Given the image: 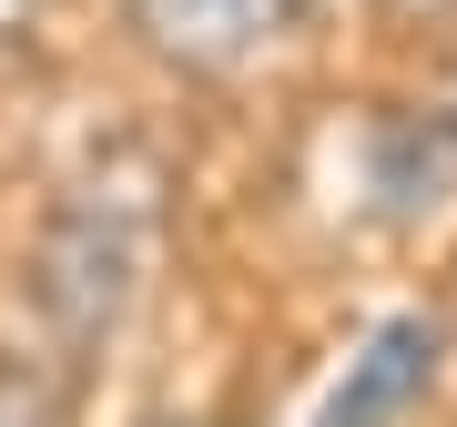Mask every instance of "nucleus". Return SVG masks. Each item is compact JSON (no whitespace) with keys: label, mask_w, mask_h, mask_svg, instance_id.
<instances>
[{"label":"nucleus","mask_w":457,"mask_h":427,"mask_svg":"<svg viewBox=\"0 0 457 427\" xmlns=\"http://www.w3.org/2000/svg\"><path fill=\"white\" fill-rule=\"evenodd\" d=\"M427 377H437V326H427V315H386V326L366 336V356L345 366V387L326 397L315 427H396L427 397Z\"/></svg>","instance_id":"nucleus-4"},{"label":"nucleus","mask_w":457,"mask_h":427,"mask_svg":"<svg viewBox=\"0 0 457 427\" xmlns=\"http://www.w3.org/2000/svg\"><path fill=\"white\" fill-rule=\"evenodd\" d=\"M0 427H62V387L31 366H0Z\"/></svg>","instance_id":"nucleus-5"},{"label":"nucleus","mask_w":457,"mask_h":427,"mask_svg":"<svg viewBox=\"0 0 457 427\" xmlns=\"http://www.w3.org/2000/svg\"><path fill=\"white\" fill-rule=\"evenodd\" d=\"M305 0H132V31L163 51L173 71H245L254 51L295 31Z\"/></svg>","instance_id":"nucleus-2"},{"label":"nucleus","mask_w":457,"mask_h":427,"mask_svg":"<svg viewBox=\"0 0 457 427\" xmlns=\"http://www.w3.org/2000/svg\"><path fill=\"white\" fill-rule=\"evenodd\" d=\"M41 11H51V0H0V41H21V31H31Z\"/></svg>","instance_id":"nucleus-6"},{"label":"nucleus","mask_w":457,"mask_h":427,"mask_svg":"<svg viewBox=\"0 0 457 427\" xmlns=\"http://www.w3.org/2000/svg\"><path fill=\"white\" fill-rule=\"evenodd\" d=\"M366 183L376 204L396 214V224H417V214H437L457 194V113L447 102H427V113H386L366 132Z\"/></svg>","instance_id":"nucleus-3"},{"label":"nucleus","mask_w":457,"mask_h":427,"mask_svg":"<svg viewBox=\"0 0 457 427\" xmlns=\"http://www.w3.org/2000/svg\"><path fill=\"white\" fill-rule=\"evenodd\" d=\"M386 11H407V21H427V11H457V0H386Z\"/></svg>","instance_id":"nucleus-7"},{"label":"nucleus","mask_w":457,"mask_h":427,"mask_svg":"<svg viewBox=\"0 0 457 427\" xmlns=\"http://www.w3.org/2000/svg\"><path fill=\"white\" fill-rule=\"evenodd\" d=\"M173 183L153 153L112 143L102 163H82L51 204L41 245H31V315L62 346H102L122 336V315L143 306L153 264H163V234H173Z\"/></svg>","instance_id":"nucleus-1"}]
</instances>
